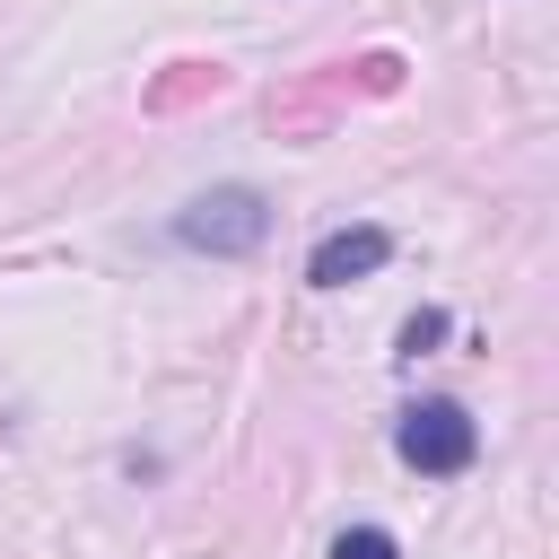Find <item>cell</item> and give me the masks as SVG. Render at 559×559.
<instances>
[{
	"label": "cell",
	"mask_w": 559,
	"mask_h": 559,
	"mask_svg": "<svg viewBox=\"0 0 559 559\" xmlns=\"http://www.w3.org/2000/svg\"><path fill=\"white\" fill-rule=\"evenodd\" d=\"M445 341V314H411L402 323V358H419V349H437Z\"/></svg>",
	"instance_id": "5"
},
{
	"label": "cell",
	"mask_w": 559,
	"mask_h": 559,
	"mask_svg": "<svg viewBox=\"0 0 559 559\" xmlns=\"http://www.w3.org/2000/svg\"><path fill=\"white\" fill-rule=\"evenodd\" d=\"M332 559H402V542H393L384 524H358V533H341V542H332Z\"/></svg>",
	"instance_id": "4"
},
{
	"label": "cell",
	"mask_w": 559,
	"mask_h": 559,
	"mask_svg": "<svg viewBox=\"0 0 559 559\" xmlns=\"http://www.w3.org/2000/svg\"><path fill=\"white\" fill-rule=\"evenodd\" d=\"M393 262V236L384 227H332L314 253H306V280L314 288H349V280H367V271H384Z\"/></svg>",
	"instance_id": "3"
},
{
	"label": "cell",
	"mask_w": 559,
	"mask_h": 559,
	"mask_svg": "<svg viewBox=\"0 0 559 559\" xmlns=\"http://www.w3.org/2000/svg\"><path fill=\"white\" fill-rule=\"evenodd\" d=\"M262 236H271V201L253 183H218L175 218V245H192V253H253Z\"/></svg>",
	"instance_id": "1"
},
{
	"label": "cell",
	"mask_w": 559,
	"mask_h": 559,
	"mask_svg": "<svg viewBox=\"0 0 559 559\" xmlns=\"http://www.w3.org/2000/svg\"><path fill=\"white\" fill-rule=\"evenodd\" d=\"M393 445H402V463H411V472L445 480V472H472L480 428H472V411H463V402H419V411H402Z\"/></svg>",
	"instance_id": "2"
}]
</instances>
